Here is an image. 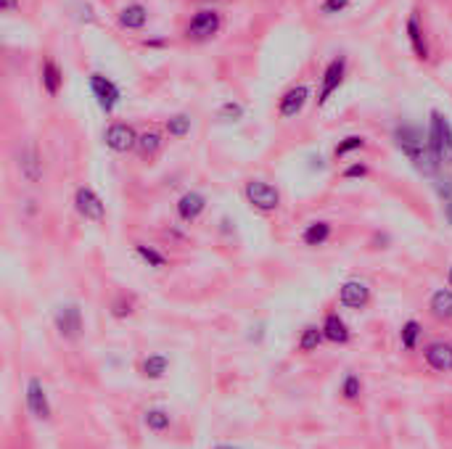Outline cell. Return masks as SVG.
<instances>
[{"label": "cell", "instance_id": "cell-39", "mask_svg": "<svg viewBox=\"0 0 452 449\" xmlns=\"http://www.w3.org/2000/svg\"><path fill=\"white\" fill-rule=\"evenodd\" d=\"M145 45H148V48H162L164 40H159V37H156V40H145Z\"/></svg>", "mask_w": 452, "mask_h": 449}, {"label": "cell", "instance_id": "cell-31", "mask_svg": "<svg viewBox=\"0 0 452 449\" xmlns=\"http://www.w3.org/2000/svg\"><path fill=\"white\" fill-rule=\"evenodd\" d=\"M434 180H436V182H434L436 196H439L442 201H450V198H452V177H439V175H436Z\"/></svg>", "mask_w": 452, "mask_h": 449}, {"label": "cell", "instance_id": "cell-17", "mask_svg": "<svg viewBox=\"0 0 452 449\" xmlns=\"http://www.w3.org/2000/svg\"><path fill=\"white\" fill-rule=\"evenodd\" d=\"M320 328H323L325 341H331V344H347V341L352 338V333H349V325L341 320L336 312H328Z\"/></svg>", "mask_w": 452, "mask_h": 449}, {"label": "cell", "instance_id": "cell-5", "mask_svg": "<svg viewBox=\"0 0 452 449\" xmlns=\"http://www.w3.org/2000/svg\"><path fill=\"white\" fill-rule=\"evenodd\" d=\"M90 90H93V96H96L98 106H101L103 114H114V109L122 101V90L116 87V82L109 80L106 74H98V72L90 74Z\"/></svg>", "mask_w": 452, "mask_h": 449}, {"label": "cell", "instance_id": "cell-33", "mask_svg": "<svg viewBox=\"0 0 452 449\" xmlns=\"http://www.w3.org/2000/svg\"><path fill=\"white\" fill-rule=\"evenodd\" d=\"M347 6H349V0H323L320 14H325V17H333V14H341Z\"/></svg>", "mask_w": 452, "mask_h": 449}, {"label": "cell", "instance_id": "cell-35", "mask_svg": "<svg viewBox=\"0 0 452 449\" xmlns=\"http://www.w3.org/2000/svg\"><path fill=\"white\" fill-rule=\"evenodd\" d=\"M365 175H368V167H365V164H352V167L344 169V177H347V180H352V177H365Z\"/></svg>", "mask_w": 452, "mask_h": 449}, {"label": "cell", "instance_id": "cell-36", "mask_svg": "<svg viewBox=\"0 0 452 449\" xmlns=\"http://www.w3.org/2000/svg\"><path fill=\"white\" fill-rule=\"evenodd\" d=\"M19 6H21L19 0H0V11H3V14H17Z\"/></svg>", "mask_w": 452, "mask_h": 449}, {"label": "cell", "instance_id": "cell-3", "mask_svg": "<svg viewBox=\"0 0 452 449\" xmlns=\"http://www.w3.org/2000/svg\"><path fill=\"white\" fill-rule=\"evenodd\" d=\"M243 196L257 211H265V214H270V211L280 207V191L270 182H265V180H249L243 185Z\"/></svg>", "mask_w": 452, "mask_h": 449}, {"label": "cell", "instance_id": "cell-15", "mask_svg": "<svg viewBox=\"0 0 452 449\" xmlns=\"http://www.w3.org/2000/svg\"><path fill=\"white\" fill-rule=\"evenodd\" d=\"M404 30H407V40H410V48L415 53V59L426 61L429 59V43H426V30H423V21H420V11H410Z\"/></svg>", "mask_w": 452, "mask_h": 449}, {"label": "cell", "instance_id": "cell-10", "mask_svg": "<svg viewBox=\"0 0 452 449\" xmlns=\"http://www.w3.org/2000/svg\"><path fill=\"white\" fill-rule=\"evenodd\" d=\"M24 399H27V410H30V415L34 420H40V423L50 420V399L40 378H30L27 391H24Z\"/></svg>", "mask_w": 452, "mask_h": 449}, {"label": "cell", "instance_id": "cell-21", "mask_svg": "<svg viewBox=\"0 0 452 449\" xmlns=\"http://www.w3.org/2000/svg\"><path fill=\"white\" fill-rule=\"evenodd\" d=\"M162 135L156 132V129H148V132H143L141 138H138V145H135V151L143 156V159H154L159 151H162Z\"/></svg>", "mask_w": 452, "mask_h": 449}, {"label": "cell", "instance_id": "cell-27", "mask_svg": "<svg viewBox=\"0 0 452 449\" xmlns=\"http://www.w3.org/2000/svg\"><path fill=\"white\" fill-rule=\"evenodd\" d=\"M164 127H167V132H170L172 138H185V135L191 132V116H188V114H175V116H170V119L164 122Z\"/></svg>", "mask_w": 452, "mask_h": 449}, {"label": "cell", "instance_id": "cell-28", "mask_svg": "<svg viewBox=\"0 0 452 449\" xmlns=\"http://www.w3.org/2000/svg\"><path fill=\"white\" fill-rule=\"evenodd\" d=\"M400 338H402V349L404 352H413L415 346H418V338H420V322L418 320H407L402 325V333H400Z\"/></svg>", "mask_w": 452, "mask_h": 449}, {"label": "cell", "instance_id": "cell-29", "mask_svg": "<svg viewBox=\"0 0 452 449\" xmlns=\"http://www.w3.org/2000/svg\"><path fill=\"white\" fill-rule=\"evenodd\" d=\"M360 148H365V138H362V135H347L344 140H339L336 151H333V156H336V159H344V156L355 154V151H360Z\"/></svg>", "mask_w": 452, "mask_h": 449}, {"label": "cell", "instance_id": "cell-6", "mask_svg": "<svg viewBox=\"0 0 452 449\" xmlns=\"http://www.w3.org/2000/svg\"><path fill=\"white\" fill-rule=\"evenodd\" d=\"M56 331L64 341H77L82 336V309L80 304H61L56 309Z\"/></svg>", "mask_w": 452, "mask_h": 449}, {"label": "cell", "instance_id": "cell-37", "mask_svg": "<svg viewBox=\"0 0 452 449\" xmlns=\"http://www.w3.org/2000/svg\"><path fill=\"white\" fill-rule=\"evenodd\" d=\"M444 220H447V224L452 227V198L450 201H444Z\"/></svg>", "mask_w": 452, "mask_h": 449}, {"label": "cell", "instance_id": "cell-19", "mask_svg": "<svg viewBox=\"0 0 452 449\" xmlns=\"http://www.w3.org/2000/svg\"><path fill=\"white\" fill-rule=\"evenodd\" d=\"M429 312L436 320H452V289H439L431 293Z\"/></svg>", "mask_w": 452, "mask_h": 449}, {"label": "cell", "instance_id": "cell-8", "mask_svg": "<svg viewBox=\"0 0 452 449\" xmlns=\"http://www.w3.org/2000/svg\"><path fill=\"white\" fill-rule=\"evenodd\" d=\"M138 138L141 135L135 132V127L125 125V122H114L103 132V143H106V148H112L114 154H127V151H132L138 145Z\"/></svg>", "mask_w": 452, "mask_h": 449}, {"label": "cell", "instance_id": "cell-30", "mask_svg": "<svg viewBox=\"0 0 452 449\" xmlns=\"http://www.w3.org/2000/svg\"><path fill=\"white\" fill-rule=\"evenodd\" d=\"M341 394H344V399H349V401L360 399V394H362V384H360V378H357L355 373H349V375L344 378V384H341Z\"/></svg>", "mask_w": 452, "mask_h": 449}, {"label": "cell", "instance_id": "cell-41", "mask_svg": "<svg viewBox=\"0 0 452 449\" xmlns=\"http://www.w3.org/2000/svg\"><path fill=\"white\" fill-rule=\"evenodd\" d=\"M447 283H450V289H452V267H450V273H447Z\"/></svg>", "mask_w": 452, "mask_h": 449}, {"label": "cell", "instance_id": "cell-12", "mask_svg": "<svg viewBox=\"0 0 452 449\" xmlns=\"http://www.w3.org/2000/svg\"><path fill=\"white\" fill-rule=\"evenodd\" d=\"M423 359L436 373H452V344L450 341H431V344H426Z\"/></svg>", "mask_w": 452, "mask_h": 449}, {"label": "cell", "instance_id": "cell-13", "mask_svg": "<svg viewBox=\"0 0 452 449\" xmlns=\"http://www.w3.org/2000/svg\"><path fill=\"white\" fill-rule=\"evenodd\" d=\"M309 101V87L307 85H294L289 87L283 96H280V103H278V114L283 116V119H294V116H299L302 109H305V103Z\"/></svg>", "mask_w": 452, "mask_h": 449}, {"label": "cell", "instance_id": "cell-22", "mask_svg": "<svg viewBox=\"0 0 452 449\" xmlns=\"http://www.w3.org/2000/svg\"><path fill=\"white\" fill-rule=\"evenodd\" d=\"M328 238H331V224L323 222V220L307 224L305 233H302V241L307 243V246H323Z\"/></svg>", "mask_w": 452, "mask_h": 449}, {"label": "cell", "instance_id": "cell-32", "mask_svg": "<svg viewBox=\"0 0 452 449\" xmlns=\"http://www.w3.org/2000/svg\"><path fill=\"white\" fill-rule=\"evenodd\" d=\"M243 116V106L241 103H233V101H227L225 106L220 109V119H225V122H236V119H241Z\"/></svg>", "mask_w": 452, "mask_h": 449}, {"label": "cell", "instance_id": "cell-11", "mask_svg": "<svg viewBox=\"0 0 452 449\" xmlns=\"http://www.w3.org/2000/svg\"><path fill=\"white\" fill-rule=\"evenodd\" d=\"M339 304L344 309H365L371 304V289L362 280H347L339 291Z\"/></svg>", "mask_w": 452, "mask_h": 449}, {"label": "cell", "instance_id": "cell-40", "mask_svg": "<svg viewBox=\"0 0 452 449\" xmlns=\"http://www.w3.org/2000/svg\"><path fill=\"white\" fill-rule=\"evenodd\" d=\"M214 449H238V447H233V444H217Z\"/></svg>", "mask_w": 452, "mask_h": 449}, {"label": "cell", "instance_id": "cell-20", "mask_svg": "<svg viewBox=\"0 0 452 449\" xmlns=\"http://www.w3.org/2000/svg\"><path fill=\"white\" fill-rule=\"evenodd\" d=\"M61 82H64V74H61L59 64L53 59H45V64H43V87H45V93L48 96H59Z\"/></svg>", "mask_w": 452, "mask_h": 449}, {"label": "cell", "instance_id": "cell-24", "mask_svg": "<svg viewBox=\"0 0 452 449\" xmlns=\"http://www.w3.org/2000/svg\"><path fill=\"white\" fill-rule=\"evenodd\" d=\"M323 328H318V325H307L305 331H302V336H299V352H315L320 344H323Z\"/></svg>", "mask_w": 452, "mask_h": 449}, {"label": "cell", "instance_id": "cell-4", "mask_svg": "<svg viewBox=\"0 0 452 449\" xmlns=\"http://www.w3.org/2000/svg\"><path fill=\"white\" fill-rule=\"evenodd\" d=\"M220 30H223V17H220L214 8H204V11H198V14L191 19V24L185 27V37L194 40V43H207V40H212Z\"/></svg>", "mask_w": 452, "mask_h": 449}, {"label": "cell", "instance_id": "cell-38", "mask_svg": "<svg viewBox=\"0 0 452 449\" xmlns=\"http://www.w3.org/2000/svg\"><path fill=\"white\" fill-rule=\"evenodd\" d=\"M309 161H312V164H309L312 169H315V167H318V169H323V167H325L323 159H320V156H309Z\"/></svg>", "mask_w": 452, "mask_h": 449}, {"label": "cell", "instance_id": "cell-16", "mask_svg": "<svg viewBox=\"0 0 452 449\" xmlns=\"http://www.w3.org/2000/svg\"><path fill=\"white\" fill-rule=\"evenodd\" d=\"M207 211V198L201 196L198 191H188L180 196L178 201V217L183 220V222H196L201 214Z\"/></svg>", "mask_w": 452, "mask_h": 449}, {"label": "cell", "instance_id": "cell-2", "mask_svg": "<svg viewBox=\"0 0 452 449\" xmlns=\"http://www.w3.org/2000/svg\"><path fill=\"white\" fill-rule=\"evenodd\" d=\"M426 138H429V148H431L434 159L439 161V167H452V122L439 109L429 114Z\"/></svg>", "mask_w": 452, "mask_h": 449}, {"label": "cell", "instance_id": "cell-1", "mask_svg": "<svg viewBox=\"0 0 452 449\" xmlns=\"http://www.w3.org/2000/svg\"><path fill=\"white\" fill-rule=\"evenodd\" d=\"M391 138H394V145L400 148V154L410 161V167H413L418 175L431 177V180L439 175L442 167H439V161L434 159V154H431V148H429V138L423 135V129H420L418 125L402 122V125L394 127Z\"/></svg>", "mask_w": 452, "mask_h": 449}, {"label": "cell", "instance_id": "cell-34", "mask_svg": "<svg viewBox=\"0 0 452 449\" xmlns=\"http://www.w3.org/2000/svg\"><path fill=\"white\" fill-rule=\"evenodd\" d=\"M132 315V304H130L127 299H116L112 304V317H116V320H125V317H130Z\"/></svg>", "mask_w": 452, "mask_h": 449}, {"label": "cell", "instance_id": "cell-18", "mask_svg": "<svg viewBox=\"0 0 452 449\" xmlns=\"http://www.w3.org/2000/svg\"><path fill=\"white\" fill-rule=\"evenodd\" d=\"M148 21V8L143 3H130L119 11V27L122 30H143Z\"/></svg>", "mask_w": 452, "mask_h": 449}, {"label": "cell", "instance_id": "cell-26", "mask_svg": "<svg viewBox=\"0 0 452 449\" xmlns=\"http://www.w3.org/2000/svg\"><path fill=\"white\" fill-rule=\"evenodd\" d=\"M143 423L151 428V431L162 433L170 428V413L167 410H162V407H151V410H145L143 415Z\"/></svg>", "mask_w": 452, "mask_h": 449}, {"label": "cell", "instance_id": "cell-7", "mask_svg": "<svg viewBox=\"0 0 452 449\" xmlns=\"http://www.w3.org/2000/svg\"><path fill=\"white\" fill-rule=\"evenodd\" d=\"M74 209H77L80 217L90 220V222H103V217H106V204H103L101 196H98L93 188H88V185H80V188L74 191Z\"/></svg>", "mask_w": 452, "mask_h": 449}, {"label": "cell", "instance_id": "cell-25", "mask_svg": "<svg viewBox=\"0 0 452 449\" xmlns=\"http://www.w3.org/2000/svg\"><path fill=\"white\" fill-rule=\"evenodd\" d=\"M135 254L143 259L148 267H154V270H162V267H167V257H164L162 251H156L154 246H145V243H135Z\"/></svg>", "mask_w": 452, "mask_h": 449}, {"label": "cell", "instance_id": "cell-14", "mask_svg": "<svg viewBox=\"0 0 452 449\" xmlns=\"http://www.w3.org/2000/svg\"><path fill=\"white\" fill-rule=\"evenodd\" d=\"M19 172L27 182H40L43 180V159H40V151L34 143H27L19 151Z\"/></svg>", "mask_w": 452, "mask_h": 449}, {"label": "cell", "instance_id": "cell-23", "mask_svg": "<svg viewBox=\"0 0 452 449\" xmlns=\"http://www.w3.org/2000/svg\"><path fill=\"white\" fill-rule=\"evenodd\" d=\"M167 368H170V359L164 354H151L143 359V375L151 378V381H159L167 375Z\"/></svg>", "mask_w": 452, "mask_h": 449}, {"label": "cell", "instance_id": "cell-9", "mask_svg": "<svg viewBox=\"0 0 452 449\" xmlns=\"http://www.w3.org/2000/svg\"><path fill=\"white\" fill-rule=\"evenodd\" d=\"M347 77V59L344 56H336L331 64L325 66L323 72V80H320V93H318V106H325L328 103V98L333 96L336 90L341 87V82Z\"/></svg>", "mask_w": 452, "mask_h": 449}]
</instances>
